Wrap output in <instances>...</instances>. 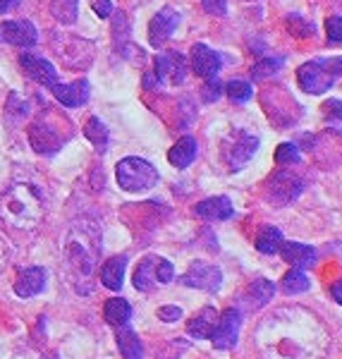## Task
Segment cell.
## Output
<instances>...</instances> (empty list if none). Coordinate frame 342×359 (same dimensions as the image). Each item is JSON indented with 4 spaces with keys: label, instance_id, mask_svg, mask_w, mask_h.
<instances>
[{
    "label": "cell",
    "instance_id": "7a4b0ae2",
    "mask_svg": "<svg viewBox=\"0 0 342 359\" xmlns=\"http://www.w3.org/2000/svg\"><path fill=\"white\" fill-rule=\"evenodd\" d=\"M101 254V230L94 221H77L65 242L67 278L79 294L94 290V273Z\"/></svg>",
    "mask_w": 342,
    "mask_h": 359
},
{
    "label": "cell",
    "instance_id": "f1b7e54d",
    "mask_svg": "<svg viewBox=\"0 0 342 359\" xmlns=\"http://www.w3.org/2000/svg\"><path fill=\"white\" fill-rule=\"evenodd\" d=\"M309 287H311V280L301 269L287 271L285 278H282V290H285L287 294H301V292L309 290Z\"/></svg>",
    "mask_w": 342,
    "mask_h": 359
},
{
    "label": "cell",
    "instance_id": "836d02e7",
    "mask_svg": "<svg viewBox=\"0 0 342 359\" xmlns=\"http://www.w3.org/2000/svg\"><path fill=\"white\" fill-rule=\"evenodd\" d=\"M254 89L252 84L245 82V79H230L228 82V96L233 98L235 103H247L252 98Z\"/></svg>",
    "mask_w": 342,
    "mask_h": 359
},
{
    "label": "cell",
    "instance_id": "8fae6325",
    "mask_svg": "<svg viewBox=\"0 0 342 359\" xmlns=\"http://www.w3.org/2000/svg\"><path fill=\"white\" fill-rule=\"evenodd\" d=\"M179 27V15L175 8H163L158 15L151 20L149 25V43L153 46V48H160V46H165L167 39L172 36V34L177 32Z\"/></svg>",
    "mask_w": 342,
    "mask_h": 359
},
{
    "label": "cell",
    "instance_id": "bcb514c9",
    "mask_svg": "<svg viewBox=\"0 0 342 359\" xmlns=\"http://www.w3.org/2000/svg\"><path fill=\"white\" fill-rule=\"evenodd\" d=\"M144 86H146V89H153V86H156V74H146V77H144Z\"/></svg>",
    "mask_w": 342,
    "mask_h": 359
},
{
    "label": "cell",
    "instance_id": "2e32d148",
    "mask_svg": "<svg viewBox=\"0 0 342 359\" xmlns=\"http://www.w3.org/2000/svg\"><path fill=\"white\" fill-rule=\"evenodd\" d=\"M50 91H53V96L67 108L84 106V103L89 101V94H91L89 82H86V79H77V82H72V84H53L50 86Z\"/></svg>",
    "mask_w": 342,
    "mask_h": 359
},
{
    "label": "cell",
    "instance_id": "e0dca14e",
    "mask_svg": "<svg viewBox=\"0 0 342 359\" xmlns=\"http://www.w3.org/2000/svg\"><path fill=\"white\" fill-rule=\"evenodd\" d=\"M278 254L282 257V262H287L292 269H309L316 264V249L309 245H301V242H285L282 240Z\"/></svg>",
    "mask_w": 342,
    "mask_h": 359
},
{
    "label": "cell",
    "instance_id": "7c38bea8",
    "mask_svg": "<svg viewBox=\"0 0 342 359\" xmlns=\"http://www.w3.org/2000/svg\"><path fill=\"white\" fill-rule=\"evenodd\" d=\"M62 142L65 139L57 135L48 123H43V120H36V123H32V127H29V144H32L36 154L53 156L62 147Z\"/></svg>",
    "mask_w": 342,
    "mask_h": 359
},
{
    "label": "cell",
    "instance_id": "5b68a950",
    "mask_svg": "<svg viewBox=\"0 0 342 359\" xmlns=\"http://www.w3.org/2000/svg\"><path fill=\"white\" fill-rule=\"evenodd\" d=\"M115 177L125 192H146L158 184V170L146 158H137V156H127L120 161L115 168Z\"/></svg>",
    "mask_w": 342,
    "mask_h": 359
},
{
    "label": "cell",
    "instance_id": "8992f818",
    "mask_svg": "<svg viewBox=\"0 0 342 359\" xmlns=\"http://www.w3.org/2000/svg\"><path fill=\"white\" fill-rule=\"evenodd\" d=\"M304 192V180L299 175H294L292 170H278L268 177L266 182V196H268L271 204L275 206H287L292 204L297 196Z\"/></svg>",
    "mask_w": 342,
    "mask_h": 359
},
{
    "label": "cell",
    "instance_id": "ba28073f",
    "mask_svg": "<svg viewBox=\"0 0 342 359\" xmlns=\"http://www.w3.org/2000/svg\"><path fill=\"white\" fill-rule=\"evenodd\" d=\"M179 283L187 287H196V290H206V292H218L223 285V271L213 264L206 262H194L189 266V271L179 278Z\"/></svg>",
    "mask_w": 342,
    "mask_h": 359
},
{
    "label": "cell",
    "instance_id": "d590c367",
    "mask_svg": "<svg viewBox=\"0 0 342 359\" xmlns=\"http://www.w3.org/2000/svg\"><path fill=\"white\" fill-rule=\"evenodd\" d=\"M223 82H220L218 77H208L204 86H201V98H204L206 103H213V101H218L220 96H223Z\"/></svg>",
    "mask_w": 342,
    "mask_h": 359
},
{
    "label": "cell",
    "instance_id": "83f0119b",
    "mask_svg": "<svg viewBox=\"0 0 342 359\" xmlns=\"http://www.w3.org/2000/svg\"><path fill=\"white\" fill-rule=\"evenodd\" d=\"M118 347L125 359H142V355H144L142 340H139V335L135 331H130V328H125V331L118 333Z\"/></svg>",
    "mask_w": 342,
    "mask_h": 359
},
{
    "label": "cell",
    "instance_id": "4316f807",
    "mask_svg": "<svg viewBox=\"0 0 342 359\" xmlns=\"http://www.w3.org/2000/svg\"><path fill=\"white\" fill-rule=\"evenodd\" d=\"M50 15L60 25H74L79 15V0H50Z\"/></svg>",
    "mask_w": 342,
    "mask_h": 359
},
{
    "label": "cell",
    "instance_id": "9c48e42d",
    "mask_svg": "<svg viewBox=\"0 0 342 359\" xmlns=\"http://www.w3.org/2000/svg\"><path fill=\"white\" fill-rule=\"evenodd\" d=\"M240 326H242V318L240 311L237 309H225L223 314H218V321L211 331V340L216 350H233L237 345V338H240Z\"/></svg>",
    "mask_w": 342,
    "mask_h": 359
},
{
    "label": "cell",
    "instance_id": "277c9868",
    "mask_svg": "<svg viewBox=\"0 0 342 359\" xmlns=\"http://www.w3.org/2000/svg\"><path fill=\"white\" fill-rule=\"evenodd\" d=\"M342 74V57H321V60H309L299 67L297 82L301 91L306 94H326Z\"/></svg>",
    "mask_w": 342,
    "mask_h": 359
},
{
    "label": "cell",
    "instance_id": "44dd1931",
    "mask_svg": "<svg viewBox=\"0 0 342 359\" xmlns=\"http://www.w3.org/2000/svg\"><path fill=\"white\" fill-rule=\"evenodd\" d=\"M218 321V311L213 306H204L199 314H194L187 323V333L192 338H211V331Z\"/></svg>",
    "mask_w": 342,
    "mask_h": 359
},
{
    "label": "cell",
    "instance_id": "b9f144b4",
    "mask_svg": "<svg viewBox=\"0 0 342 359\" xmlns=\"http://www.w3.org/2000/svg\"><path fill=\"white\" fill-rule=\"evenodd\" d=\"M91 8H94V13L101 17V20H106V17H110L115 13V8H113V3H110V0H94V3H91Z\"/></svg>",
    "mask_w": 342,
    "mask_h": 359
},
{
    "label": "cell",
    "instance_id": "ffe728a7",
    "mask_svg": "<svg viewBox=\"0 0 342 359\" xmlns=\"http://www.w3.org/2000/svg\"><path fill=\"white\" fill-rule=\"evenodd\" d=\"M125 269H127V257H113L101 266V283L108 290H120L125 280Z\"/></svg>",
    "mask_w": 342,
    "mask_h": 359
},
{
    "label": "cell",
    "instance_id": "484cf974",
    "mask_svg": "<svg viewBox=\"0 0 342 359\" xmlns=\"http://www.w3.org/2000/svg\"><path fill=\"white\" fill-rule=\"evenodd\" d=\"M282 245V233L278 228H273V225H266V228L259 230L256 235V249L261 254H278V249H280Z\"/></svg>",
    "mask_w": 342,
    "mask_h": 359
},
{
    "label": "cell",
    "instance_id": "f35d334b",
    "mask_svg": "<svg viewBox=\"0 0 342 359\" xmlns=\"http://www.w3.org/2000/svg\"><path fill=\"white\" fill-rule=\"evenodd\" d=\"M172 278H175V269H172V264L158 257V264H156V280L165 285V283H170Z\"/></svg>",
    "mask_w": 342,
    "mask_h": 359
},
{
    "label": "cell",
    "instance_id": "7dc6e473",
    "mask_svg": "<svg viewBox=\"0 0 342 359\" xmlns=\"http://www.w3.org/2000/svg\"><path fill=\"white\" fill-rule=\"evenodd\" d=\"M43 359H57V355H55V352H50V355H46Z\"/></svg>",
    "mask_w": 342,
    "mask_h": 359
},
{
    "label": "cell",
    "instance_id": "cb8c5ba5",
    "mask_svg": "<svg viewBox=\"0 0 342 359\" xmlns=\"http://www.w3.org/2000/svg\"><path fill=\"white\" fill-rule=\"evenodd\" d=\"M273 297H275V285L271 280H266V278H256V280L247 287V302L249 306H254V309L266 306Z\"/></svg>",
    "mask_w": 342,
    "mask_h": 359
},
{
    "label": "cell",
    "instance_id": "ac0fdd59",
    "mask_svg": "<svg viewBox=\"0 0 342 359\" xmlns=\"http://www.w3.org/2000/svg\"><path fill=\"white\" fill-rule=\"evenodd\" d=\"M194 213L204 221H228L235 216V206L228 196H211L194 206Z\"/></svg>",
    "mask_w": 342,
    "mask_h": 359
},
{
    "label": "cell",
    "instance_id": "60d3db41",
    "mask_svg": "<svg viewBox=\"0 0 342 359\" xmlns=\"http://www.w3.org/2000/svg\"><path fill=\"white\" fill-rule=\"evenodd\" d=\"M158 318L165 323H172V321H177V318H182V309H179V306H160Z\"/></svg>",
    "mask_w": 342,
    "mask_h": 359
},
{
    "label": "cell",
    "instance_id": "d4e9b609",
    "mask_svg": "<svg viewBox=\"0 0 342 359\" xmlns=\"http://www.w3.org/2000/svg\"><path fill=\"white\" fill-rule=\"evenodd\" d=\"M103 314L110 326H127V321L132 318V306L123 297H113L103 306Z\"/></svg>",
    "mask_w": 342,
    "mask_h": 359
},
{
    "label": "cell",
    "instance_id": "f6af8a7d",
    "mask_svg": "<svg viewBox=\"0 0 342 359\" xmlns=\"http://www.w3.org/2000/svg\"><path fill=\"white\" fill-rule=\"evenodd\" d=\"M17 5H20V0H0V15L10 13V10L17 8Z\"/></svg>",
    "mask_w": 342,
    "mask_h": 359
},
{
    "label": "cell",
    "instance_id": "6da1fadb",
    "mask_svg": "<svg viewBox=\"0 0 342 359\" xmlns=\"http://www.w3.org/2000/svg\"><path fill=\"white\" fill-rule=\"evenodd\" d=\"M256 347L264 359H323L328 331L304 309H280L256 331Z\"/></svg>",
    "mask_w": 342,
    "mask_h": 359
},
{
    "label": "cell",
    "instance_id": "52a82bcc",
    "mask_svg": "<svg viewBox=\"0 0 342 359\" xmlns=\"http://www.w3.org/2000/svg\"><path fill=\"white\" fill-rule=\"evenodd\" d=\"M256 149H259V137L256 135H249V132L237 130L235 135L225 142L223 156L233 170H242V168L254 158Z\"/></svg>",
    "mask_w": 342,
    "mask_h": 359
},
{
    "label": "cell",
    "instance_id": "4fadbf2b",
    "mask_svg": "<svg viewBox=\"0 0 342 359\" xmlns=\"http://www.w3.org/2000/svg\"><path fill=\"white\" fill-rule=\"evenodd\" d=\"M20 65H22V69L27 72V77H32L34 82L48 86V89H50L53 84H57V72H55L53 62L43 60V57H39V55L25 53V55L20 57Z\"/></svg>",
    "mask_w": 342,
    "mask_h": 359
},
{
    "label": "cell",
    "instance_id": "5bb4252c",
    "mask_svg": "<svg viewBox=\"0 0 342 359\" xmlns=\"http://www.w3.org/2000/svg\"><path fill=\"white\" fill-rule=\"evenodd\" d=\"M220 53H216V50L211 48V46L206 43H194L192 48V69L199 77H218L220 72Z\"/></svg>",
    "mask_w": 342,
    "mask_h": 359
},
{
    "label": "cell",
    "instance_id": "e575fe53",
    "mask_svg": "<svg viewBox=\"0 0 342 359\" xmlns=\"http://www.w3.org/2000/svg\"><path fill=\"white\" fill-rule=\"evenodd\" d=\"M275 161H278V165H294V163H299L301 161V156H299V147L297 144H280L278 147V151H275Z\"/></svg>",
    "mask_w": 342,
    "mask_h": 359
},
{
    "label": "cell",
    "instance_id": "7402d4cb",
    "mask_svg": "<svg viewBox=\"0 0 342 359\" xmlns=\"http://www.w3.org/2000/svg\"><path fill=\"white\" fill-rule=\"evenodd\" d=\"M196 158V139L194 137H182L177 139L175 147L167 151V161H170V165L175 168H189L192 165V161Z\"/></svg>",
    "mask_w": 342,
    "mask_h": 359
},
{
    "label": "cell",
    "instance_id": "1f68e13d",
    "mask_svg": "<svg viewBox=\"0 0 342 359\" xmlns=\"http://www.w3.org/2000/svg\"><path fill=\"white\" fill-rule=\"evenodd\" d=\"M282 69V57H264V60L254 62L252 67V77L256 82H264V79H271L273 74H278Z\"/></svg>",
    "mask_w": 342,
    "mask_h": 359
},
{
    "label": "cell",
    "instance_id": "74e56055",
    "mask_svg": "<svg viewBox=\"0 0 342 359\" xmlns=\"http://www.w3.org/2000/svg\"><path fill=\"white\" fill-rule=\"evenodd\" d=\"M323 113L330 123H342V101L340 98H330V101L323 103Z\"/></svg>",
    "mask_w": 342,
    "mask_h": 359
},
{
    "label": "cell",
    "instance_id": "ab89813d",
    "mask_svg": "<svg viewBox=\"0 0 342 359\" xmlns=\"http://www.w3.org/2000/svg\"><path fill=\"white\" fill-rule=\"evenodd\" d=\"M201 5H204L206 13L213 17H223L228 13V0H201Z\"/></svg>",
    "mask_w": 342,
    "mask_h": 359
},
{
    "label": "cell",
    "instance_id": "f546056e",
    "mask_svg": "<svg viewBox=\"0 0 342 359\" xmlns=\"http://www.w3.org/2000/svg\"><path fill=\"white\" fill-rule=\"evenodd\" d=\"M84 137L94 144L98 151H106L108 149V127L98 118H89V123L84 127Z\"/></svg>",
    "mask_w": 342,
    "mask_h": 359
},
{
    "label": "cell",
    "instance_id": "7bdbcfd3",
    "mask_svg": "<svg viewBox=\"0 0 342 359\" xmlns=\"http://www.w3.org/2000/svg\"><path fill=\"white\" fill-rule=\"evenodd\" d=\"M8 111L15 113V115H25L27 113V103L22 101L17 94H13V96H10V101H8Z\"/></svg>",
    "mask_w": 342,
    "mask_h": 359
},
{
    "label": "cell",
    "instance_id": "9a60e30c",
    "mask_svg": "<svg viewBox=\"0 0 342 359\" xmlns=\"http://www.w3.org/2000/svg\"><path fill=\"white\" fill-rule=\"evenodd\" d=\"M0 36H3L8 43L25 46V48H29V46H34L39 41V32L32 22H15V20L3 22V25H0Z\"/></svg>",
    "mask_w": 342,
    "mask_h": 359
},
{
    "label": "cell",
    "instance_id": "4dcf8cb0",
    "mask_svg": "<svg viewBox=\"0 0 342 359\" xmlns=\"http://www.w3.org/2000/svg\"><path fill=\"white\" fill-rule=\"evenodd\" d=\"M287 32L292 34L294 39H311L316 34V25L309 20H304L301 15H289L285 20Z\"/></svg>",
    "mask_w": 342,
    "mask_h": 359
},
{
    "label": "cell",
    "instance_id": "3957f363",
    "mask_svg": "<svg viewBox=\"0 0 342 359\" xmlns=\"http://www.w3.org/2000/svg\"><path fill=\"white\" fill-rule=\"evenodd\" d=\"M3 221L15 230H34L43 218V194L36 184L17 182L8 189L0 206Z\"/></svg>",
    "mask_w": 342,
    "mask_h": 359
},
{
    "label": "cell",
    "instance_id": "603a6c76",
    "mask_svg": "<svg viewBox=\"0 0 342 359\" xmlns=\"http://www.w3.org/2000/svg\"><path fill=\"white\" fill-rule=\"evenodd\" d=\"M156 264H158V257H146L142 259L135 271V287L139 292H151L156 287Z\"/></svg>",
    "mask_w": 342,
    "mask_h": 359
},
{
    "label": "cell",
    "instance_id": "ee69618b",
    "mask_svg": "<svg viewBox=\"0 0 342 359\" xmlns=\"http://www.w3.org/2000/svg\"><path fill=\"white\" fill-rule=\"evenodd\" d=\"M330 294H333V299L342 306V278L338 283H333V287H330Z\"/></svg>",
    "mask_w": 342,
    "mask_h": 359
},
{
    "label": "cell",
    "instance_id": "d6a6232c",
    "mask_svg": "<svg viewBox=\"0 0 342 359\" xmlns=\"http://www.w3.org/2000/svg\"><path fill=\"white\" fill-rule=\"evenodd\" d=\"M113 41H115V48L123 53L130 43V25H127V17L125 13H118L115 15V22H113Z\"/></svg>",
    "mask_w": 342,
    "mask_h": 359
},
{
    "label": "cell",
    "instance_id": "8d00e7d4",
    "mask_svg": "<svg viewBox=\"0 0 342 359\" xmlns=\"http://www.w3.org/2000/svg\"><path fill=\"white\" fill-rule=\"evenodd\" d=\"M326 34L330 43H342V17L333 15L326 20Z\"/></svg>",
    "mask_w": 342,
    "mask_h": 359
},
{
    "label": "cell",
    "instance_id": "d6986e66",
    "mask_svg": "<svg viewBox=\"0 0 342 359\" xmlns=\"http://www.w3.org/2000/svg\"><path fill=\"white\" fill-rule=\"evenodd\" d=\"M46 287V271L39 269V266H32V269H25L20 273L15 283V292L17 297H34Z\"/></svg>",
    "mask_w": 342,
    "mask_h": 359
},
{
    "label": "cell",
    "instance_id": "30bf717a",
    "mask_svg": "<svg viewBox=\"0 0 342 359\" xmlns=\"http://www.w3.org/2000/svg\"><path fill=\"white\" fill-rule=\"evenodd\" d=\"M153 74H156L158 82L177 86V84L184 82V77H187V60H184V55L177 53V50L160 53L158 57H156Z\"/></svg>",
    "mask_w": 342,
    "mask_h": 359
}]
</instances>
